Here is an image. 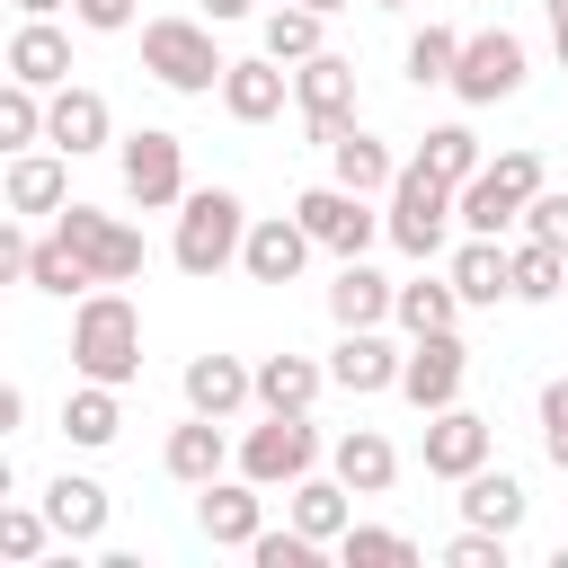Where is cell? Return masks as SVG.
Wrapping results in <instances>:
<instances>
[{
  "label": "cell",
  "instance_id": "6da1fadb",
  "mask_svg": "<svg viewBox=\"0 0 568 568\" xmlns=\"http://www.w3.org/2000/svg\"><path fill=\"white\" fill-rule=\"evenodd\" d=\"M71 373L89 382H142V311L115 293V284H89L80 311H71Z\"/></svg>",
  "mask_w": 568,
  "mask_h": 568
},
{
  "label": "cell",
  "instance_id": "7a4b0ae2",
  "mask_svg": "<svg viewBox=\"0 0 568 568\" xmlns=\"http://www.w3.org/2000/svg\"><path fill=\"white\" fill-rule=\"evenodd\" d=\"M453 222H462V186L435 178L426 160H399V178H390V213H382L390 248H399V257H444Z\"/></svg>",
  "mask_w": 568,
  "mask_h": 568
},
{
  "label": "cell",
  "instance_id": "3957f363",
  "mask_svg": "<svg viewBox=\"0 0 568 568\" xmlns=\"http://www.w3.org/2000/svg\"><path fill=\"white\" fill-rule=\"evenodd\" d=\"M248 222H257V213H248L231 186H186L169 257H178L186 275H222V266H240V248H248Z\"/></svg>",
  "mask_w": 568,
  "mask_h": 568
},
{
  "label": "cell",
  "instance_id": "277c9868",
  "mask_svg": "<svg viewBox=\"0 0 568 568\" xmlns=\"http://www.w3.org/2000/svg\"><path fill=\"white\" fill-rule=\"evenodd\" d=\"M142 71L178 98H213L231 62L213 44V18H142Z\"/></svg>",
  "mask_w": 568,
  "mask_h": 568
},
{
  "label": "cell",
  "instance_id": "5b68a950",
  "mask_svg": "<svg viewBox=\"0 0 568 568\" xmlns=\"http://www.w3.org/2000/svg\"><path fill=\"white\" fill-rule=\"evenodd\" d=\"M541 186H550V178H541V151H497V160H488V169L462 186V231H479V240H506Z\"/></svg>",
  "mask_w": 568,
  "mask_h": 568
},
{
  "label": "cell",
  "instance_id": "8992f818",
  "mask_svg": "<svg viewBox=\"0 0 568 568\" xmlns=\"http://www.w3.org/2000/svg\"><path fill=\"white\" fill-rule=\"evenodd\" d=\"M240 470H248L257 488L311 479V470H320V426H311V408H266V417L240 435Z\"/></svg>",
  "mask_w": 568,
  "mask_h": 568
},
{
  "label": "cell",
  "instance_id": "52a82bcc",
  "mask_svg": "<svg viewBox=\"0 0 568 568\" xmlns=\"http://www.w3.org/2000/svg\"><path fill=\"white\" fill-rule=\"evenodd\" d=\"M524 80H532V53H524L515 27L462 36V62H453V98H462V106H497V98H515Z\"/></svg>",
  "mask_w": 568,
  "mask_h": 568
},
{
  "label": "cell",
  "instance_id": "ba28073f",
  "mask_svg": "<svg viewBox=\"0 0 568 568\" xmlns=\"http://www.w3.org/2000/svg\"><path fill=\"white\" fill-rule=\"evenodd\" d=\"M53 231L80 248L89 284H133V275H142V231H133V222H115V213H98V204L71 195V204L53 213Z\"/></svg>",
  "mask_w": 568,
  "mask_h": 568
},
{
  "label": "cell",
  "instance_id": "9c48e42d",
  "mask_svg": "<svg viewBox=\"0 0 568 568\" xmlns=\"http://www.w3.org/2000/svg\"><path fill=\"white\" fill-rule=\"evenodd\" d=\"M293 213H302V231H311L328 257H364L373 240H390L382 213H373V195H355V186H337V178H328V186H302Z\"/></svg>",
  "mask_w": 568,
  "mask_h": 568
},
{
  "label": "cell",
  "instance_id": "30bf717a",
  "mask_svg": "<svg viewBox=\"0 0 568 568\" xmlns=\"http://www.w3.org/2000/svg\"><path fill=\"white\" fill-rule=\"evenodd\" d=\"M115 160H124V195H133L142 213L186 204V142H178V133L142 124V133H124V142H115Z\"/></svg>",
  "mask_w": 568,
  "mask_h": 568
},
{
  "label": "cell",
  "instance_id": "8fae6325",
  "mask_svg": "<svg viewBox=\"0 0 568 568\" xmlns=\"http://www.w3.org/2000/svg\"><path fill=\"white\" fill-rule=\"evenodd\" d=\"M462 382H470V346H462V328H426V337H408V364H399V399H408L417 417L453 408V399H462Z\"/></svg>",
  "mask_w": 568,
  "mask_h": 568
},
{
  "label": "cell",
  "instance_id": "7c38bea8",
  "mask_svg": "<svg viewBox=\"0 0 568 568\" xmlns=\"http://www.w3.org/2000/svg\"><path fill=\"white\" fill-rule=\"evenodd\" d=\"M293 106H302L311 142L328 151V142L355 124V62H346V53H311V62H293Z\"/></svg>",
  "mask_w": 568,
  "mask_h": 568
},
{
  "label": "cell",
  "instance_id": "4fadbf2b",
  "mask_svg": "<svg viewBox=\"0 0 568 568\" xmlns=\"http://www.w3.org/2000/svg\"><path fill=\"white\" fill-rule=\"evenodd\" d=\"M195 532H204L213 550H248V541L266 532V488H257L248 470H240V479H231V470L204 479V488H195Z\"/></svg>",
  "mask_w": 568,
  "mask_h": 568
},
{
  "label": "cell",
  "instance_id": "5bb4252c",
  "mask_svg": "<svg viewBox=\"0 0 568 568\" xmlns=\"http://www.w3.org/2000/svg\"><path fill=\"white\" fill-rule=\"evenodd\" d=\"M479 462H497V426H488L479 408H462V399L435 408V417H426V479H453V488H462Z\"/></svg>",
  "mask_w": 568,
  "mask_h": 568
},
{
  "label": "cell",
  "instance_id": "9a60e30c",
  "mask_svg": "<svg viewBox=\"0 0 568 568\" xmlns=\"http://www.w3.org/2000/svg\"><path fill=\"white\" fill-rule=\"evenodd\" d=\"M399 364H408V346H390L382 328H337V346H328V382L355 390V399L399 390Z\"/></svg>",
  "mask_w": 568,
  "mask_h": 568
},
{
  "label": "cell",
  "instance_id": "2e32d148",
  "mask_svg": "<svg viewBox=\"0 0 568 568\" xmlns=\"http://www.w3.org/2000/svg\"><path fill=\"white\" fill-rule=\"evenodd\" d=\"M311 231H302V213H257L248 222V248H240V275L248 284H293L302 266H311Z\"/></svg>",
  "mask_w": 568,
  "mask_h": 568
},
{
  "label": "cell",
  "instance_id": "e0dca14e",
  "mask_svg": "<svg viewBox=\"0 0 568 568\" xmlns=\"http://www.w3.org/2000/svg\"><path fill=\"white\" fill-rule=\"evenodd\" d=\"M178 390H186L195 417H222V426H231L240 408H257V364H240V355H186Z\"/></svg>",
  "mask_w": 568,
  "mask_h": 568
},
{
  "label": "cell",
  "instance_id": "ac0fdd59",
  "mask_svg": "<svg viewBox=\"0 0 568 568\" xmlns=\"http://www.w3.org/2000/svg\"><path fill=\"white\" fill-rule=\"evenodd\" d=\"M160 470H169L178 488H204V479L240 470V444L222 435V417H195V408H186V426H169V444H160Z\"/></svg>",
  "mask_w": 568,
  "mask_h": 568
},
{
  "label": "cell",
  "instance_id": "d6986e66",
  "mask_svg": "<svg viewBox=\"0 0 568 568\" xmlns=\"http://www.w3.org/2000/svg\"><path fill=\"white\" fill-rule=\"evenodd\" d=\"M44 142L71 151V160H89V151L115 142V106H106L89 80H62V89H53V115H44Z\"/></svg>",
  "mask_w": 568,
  "mask_h": 568
},
{
  "label": "cell",
  "instance_id": "ffe728a7",
  "mask_svg": "<svg viewBox=\"0 0 568 568\" xmlns=\"http://www.w3.org/2000/svg\"><path fill=\"white\" fill-rule=\"evenodd\" d=\"M284 89H293V71H284L275 53H248V62L222 71V115H231V124H275V115H284Z\"/></svg>",
  "mask_w": 568,
  "mask_h": 568
},
{
  "label": "cell",
  "instance_id": "44dd1931",
  "mask_svg": "<svg viewBox=\"0 0 568 568\" xmlns=\"http://www.w3.org/2000/svg\"><path fill=\"white\" fill-rule=\"evenodd\" d=\"M9 213H62L71 204V151H9V178H0Z\"/></svg>",
  "mask_w": 568,
  "mask_h": 568
},
{
  "label": "cell",
  "instance_id": "7402d4cb",
  "mask_svg": "<svg viewBox=\"0 0 568 568\" xmlns=\"http://www.w3.org/2000/svg\"><path fill=\"white\" fill-rule=\"evenodd\" d=\"M444 275L462 284V302H470V311L515 302V248H506V240H479V231H470V240L453 248V266H444Z\"/></svg>",
  "mask_w": 568,
  "mask_h": 568
},
{
  "label": "cell",
  "instance_id": "603a6c76",
  "mask_svg": "<svg viewBox=\"0 0 568 568\" xmlns=\"http://www.w3.org/2000/svg\"><path fill=\"white\" fill-rule=\"evenodd\" d=\"M9 80H27V89H62L71 80V36L53 27V18H18V36H9Z\"/></svg>",
  "mask_w": 568,
  "mask_h": 568
},
{
  "label": "cell",
  "instance_id": "cb8c5ba5",
  "mask_svg": "<svg viewBox=\"0 0 568 568\" xmlns=\"http://www.w3.org/2000/svg\"><path fill=\"white\" fill-rule=\"evenodd\" d=\"M390 302H399V284H390L382 266L337 257V284H328V320H337V328H382V320H390Z\"/></svg>",
  "mask_w": 568,
  "mask_h": 568
},
{
  "label": "cell",
  "instance_id": "d4e9b609",
  "mask_svg": "<svg viewBox=\"0 0 568 568\" xmlns=\"http://www.w3.org/2000/svg\"><path fill=\"white\" fill-rule=\"evenodd\" d=\"M328 470H337L355 497H382V488L399 479V444H390L382 426H346V435L328 444Z\"/></svg>",
  "mask_w": 568,
  "mask_h": 568
},
{
  "label": "cell",
  "instance_id": "484cf974",
  "mask_svg": "<svg viewBox=\"0 0 568 568\" xmlns=\"http://www.w3.org/2000/svg\"><path fill=\"white\" fill-rule=\"evenodd\" d=\"M62 435L80 444V453H106L115 435H124V390L115 382H71V399H62Z\"/></svg>",
  "mask_w": 568,
  "mask_h": 568
},
{
  "label": "cell",
  "instance_id": "4316f807",
  "mask_svg": "<svg viewBox=\"0 0 568 568\" xmlns=\"http://www.w3.org/2000/svg\"><path fill=\"white\" fill-rule=\"evenodd\" d=\"M44 515H53V532H62V550H89V541L106 532V488H98L89 470H62V479L44 488Z\"/></svg>",
  "mask_w": 568,
  "mask_h": 568
},
{
  "label": "cell",
  "instance_id": "83f0119b",
  "mask_svg": "<svg viewBox=\"0 0 568 568\" xmlns=\"http://www.w3.org/2000/svg\"><path fill=\"white\" fill-rule=\"evenodd\" d=\"M284 515H293L311 541H328V550H337V532L355 524V488H346L337 470H328V479L311 470V479H293V488H284Z\"/></svg>",
  "mask_w": 568,
  "mask_h": 568
},
{
  "label": "cell",
  "instance_id": "f1b7e54d",
  "mask_svg": "<svg viewBox=\"0 0 568 568\" xmlns=\"http://www.w3.org/2000/svg\"><path fill=\"white\" fill-rule=\"evenodd\" d=\"M328 178H337V186H355V195H390V178H399V160H390V142H382V133H364V124H346V133L328 142Z\"/></svg>",
  "mask_w": 568,
  "mask_h": 568
},
{
  "label": "cell",
  "instance_id": "f546056e",
  "mask_svg": "<svg viewBox=\"0 0 568 568\" xmlns=\"http://www.w3.org/2000/svg\"><path fill=\"white\" fill-rule=\"evenodd\" d=\"M524 479L515 470H497V462H479L470 479H462V524H488V532H524Z\"/></svg>",
  "mask_w": 568,
  "mask_h": 568
},
{
  "label": "cell",
  "instance_id": "4dcf8cb0",
  "mask_svg": "<svg viewBox=\"0 0 568 568\" xmlns=\"http://www.w3.org/2000/svg\"><path fill=\"white\" fill-rule=\"evenodd\" d=\"M462 284L453 275H417V284H399V302H390V320H399V337H426V328H462Z\"/></svg>",
  "mask_w": 568,
  "mask_h": 568
},
{
  "label": "cell",
  "instance_id": "1f68e13d",
  "mask_svg": "<svg viewBox=\"0 0 568 568\" xmlns=\"http://www.w3.org/2000/svg\"><path fill=\"white\" fill-rule=\"evenodd\" d=\"M328 390V364L311 355H257V408H311Z\"/></svg>",
  "mask_w": 568,
  "mask_h": 568
},
{
  "label": "cell",
  "instance_id": "d6a6232c",
  "mask_svg": "<svg viewBox=\"0 0 568 568\" xmlns=\"http://www.w3.org/2000/svg\"><path fill=\"white\" fill-rule=\"evenodd\" d=\"M568 293V240H515V302H559Z\"/></svg>",
  "mask_w": 568,
  "mask_h": 568
},
{
  "label": "cell",
  "instance_id": "836d02e7",
  "mask_svg": "<svg viewBox=\"0 0 568 568\" xmlns=\"http://www.w3.org/2000/svg\"><path fill=\"white\" fill-rule=\"evenodd\" d=\"M27 284L53 293V302H71V293H89V266H80V248H71L62 231H44V240L27 248Z\"/></svg>",
  "mask_w": 568,
  "mask_h": 568
},
{
  "label": "cell",
  "instance_id": "e575fe53",
  "mask_svg": "<svg viewBox=\"0 0 568 568\" xmlns=\"http://www.w3.org/2000/svg\"><path fill=\"white\" fill-rule=\"evenodd\" d=\"M320 27H328L320 9L284 0V9H266V53H275V62H311V53H328V44H320Z\"/></svg>",
  "mask_w": 568,
  "mask_h": 568
},
{
  "label": "cell",
  "instance_id": "d590c367",
  "mask_svg": "<svg viewBox=\"0 0 568 568\" xmlns=\"http://www.w3.org/2000/svg\"><path fill=\"white\" fill-rule=\"evenodd\" d=\"M453 62H462V36L426 18V27L408 36V89H453Z\"/></svg>",
  "mask_w": 568,
  "mask_h": 568
},
{
  "label": "cell",
  "instance_id": "8d00e7d4",
  "mask_svg": "<svg viewBox=\"0 0 568 568\" xmlns=\"http://www.w3.org/2000/svg\"><path fill=\"white\" fill-rule=\"evenodd\" d=\"M417 160H426L435 178H453V186H470V178L488 169V160H479V133H470V124H435V133L417 142Z\"/></svg>",
  "mask_w": 568,
  "mask_h": 568
},
{
  "label": "cell",
  "instance_id": "74e56055",
  "mask_svg": "<svg viewBox=\"0 0 568 568\" xmlns=\"http://www.w3.org/2000/svg\"><path fill=\"white\" fill-rule=\"evenodd\" d=\"M337 559H346V568H408L417 541L390 532V524H346V532H337Z\"/></svg>",
  "mask_w": 568,
  "mask_h": 568
},
{
  "label": "cell",
  "instance_id": "f35d334b",
  "mask_svg": "<svg viewBox=\"0 0 568 568\" xmlns=\"http://www.w3.org/2000/svg\"><path fill=\"white\" fill-rule=\"evenodd\" d=\"M44 115H53L44 89H27V80L0 89V142H9V151H36V142H44Z\"/></svg>",
  "mask_w": 568,
  "mask_h": 568
},
{
  "label": "cell",
  "instance_id": "ab89813d",
  "mask_svg": "<svg viewBox=\"0 0 568 568\" xmlns=\"http://www.w3.org/2000/svg\"><path fill=\"white\" fill-rule=\"evenodd\" d=\"M44 541H62L44 506H0V559H9V568H36Z\"/></svg>",
  "mask_w": 568,
  "mask_h": 568
},
{
  "label": "cell",
  "instance_id": "60d3db41",
  "mask_svg": "<svg viewBox=\"0 0 568 568\" xmlns=\"http://www.w3.org/2000/svg\"><path fill=\"white\" fill-rule=\"evenodd\" d=\"M515 559V532H488V524H462L444 541V568H506Z\"/></svg>",
  "mask_w": 568,
  "mask_h": 568
},
{
  "label": "cell",
  "instance_id": "b9f144b4",
  "mask_svg": "<svg viewBox=\"0 0 568 568\" xmlns=\"http://www.w3.org/2000/svg\"><path fill=\"white\" fill-rule=\"evenodd\" d=\"M320 550H328V541H311L302 524H284V532H257V541H248V559H257V568H320Z\"/></svg>",
  "mask_w": 568,
  "mask_h": 568
},
{
  "label": "cell",
  "instance_id": "7bdbcfd3",
  "mask_svg": "<svg viewBox=\"0 0 568 568\" xmlns=\"http://www.w3.org/2000/svg\"><path fill=\"white\" fill-rule=\"evenodd\" d=\"M532 417H541V453H550V470H568V373H559V382H541Z\"/></svg>",
  "mask_w": 568,
  "mask_h": 568
},
{
  "label": "cell",
  "instance_id": "ee69618b",
  "mask_svg": "<svg viewBox=\"0 0 568 568\" xmlns=\"http://www.w3.org/2000/svg\"><path fill=\"white\" fill-rule=\"evenodd\" d=\"M524 231H532V240H568V195H559V186H541V195L524 204Z\"/></svg>",
  "mask_w": 568,
  "mask_h": 568
},
{
  "label": "cell",
  "instance_id": "f6af8a7d",
  "mask_svg": "<svg viewBox=\"0 0 568 568\" xmlns=\"http://www.w3.org/2000/svg\"><path fill=\"white\" fill-rule=\"evenodd\" d=\"M71 18L98 27V36H124V27H133V0H71Z\"/></svg>",
  "mask_w": 568,
  "mask_h": 568
},
{
  "label": "cell",
  "instance_id": "bcb514c9",
  "mask_svg": "<svg viewBox=\"0 0 568 568\" xmlns=\"http://www.w3.org/2000/svg\"><path fill=\"white\" fill-rule=\"evenodd\" d=\"M18 426H27V390L9 382V390H0V435H18Z\"/></svg>",
  "mask_w": 568,
  "mask_h": 568
},
{
  "label": "cell",
  "instance_id": "7dc6e473",
  "mask_svg": "<svg viewBox=\"0 0 568 568\" xmlns=\"http://www.w3.org/2000/svg\"><path fill=\"white\" fill-rule=\"evenodd\" d=\"M195 9H204V18H213V27H231V18H248V9H257V0H195Z\"/></svg>",
  "mask_w": 568,
  "mask_h": 568
},
{
  "label": "cell",
  "instance_id": "c3c4849f",
  "mask_svg": "<svg viewBox=\"0 0 568 568\" xmlns=\"http://www.w3.org/2000/svg\"><path fill=\"white\" fill-rule=\"evenodd\" d=\"M53 9H71V0H18V18H53Z\"/></svg>",
  "mask_w": 568,
  "mask_h": 568
},
{
  "label": "cell",
  "instance_id": "681fc988",
  "mask_svg": "<svg viewBox=\"0 0 568 568\" xmlns=\"http://www.w3.org/2000/svg\"><path fill=\"white\" fill-rule=\"evenodd\" d=\"M302 9H320V18H337V9H355V0H302Z\"/></svg>",
  "mask_w": 568,
  "mask_h": 568
},
{
  "label": "cell",
  "instance_id": "f907efd6",
  "mask_svg": "<svg viewBox=\"0 0 568 568\" xmlns=\"http://www.w3.org/2000/svg\"><path fill=\"white\" fill-rule=\"evenodd\" d=\"M550 44H559V71H568V18H559V27H550Z\"/></svg>",
  "mask_w": 568,
  "mask_h": 568
},
{
  "label": "cell",
  "instance_id": "816d5d0a",
  "mask_svg": "<svg viewBox=\"0 0 568 568\" xmlns=\"http://www.w3.org/2000/svg\"><path fill=\"white\" fill-rule=\"evenodd\" d=\"M373 9H408V0H373Z\"/></svg>",
  "mask_w": 568,
  "mask_h": 568
},
{
  "label": "cell",
  "instance_id": "f5cc1de1",
  "mask_svg": "<svg viewBox=\"0 0 568 568\" xmlns=\"http://www.w3.org/2000/svg\"><path fill=\"white\" fill-rule=\"evenodd\" d=\"M266 9H284V0H266Z\"/></svg>",
  "mask_w": 568,
  "mask_h": 568
}]
</instances>
